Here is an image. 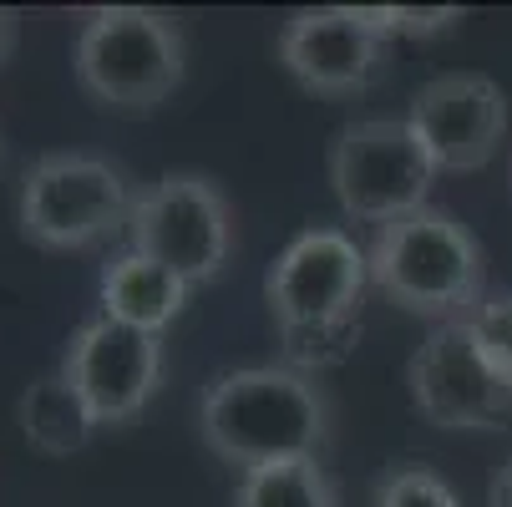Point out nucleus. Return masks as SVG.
<instances>
[{"label":"nucleus","instance_id":"nucleus-1","mask_svg":"<svg viewBox=\"0 0 512 507\" xmlns=\"http://www.w3.org/2000/svg\"><path fill=\"white\" fill-rule=\"evenodd\" d=\"M198 437L239 472L315 457L330 437V396L295 366L224 371L198 396Z\"/></svg>","mask_w":512,"mask_h":507},{"label":"nucleus","instance_id":"nucleus-3","mask_svg":"<svg viewBox=\"0 0 512 507\" xmlns=\"http://www.w3.org/2000/svg\"><path fill=\"white\" fill-rule=\"evenodd\" d=\"M365 259H371V284L406 315L447 325L467 320L487 300L482 244L447 208H421L376 229Z\"/></svg>","mask_w":512,"mask_h":507},{"label":"nucleus","instance_id":"nucleus-6","mask_svg":"<svg viewBox=\"0 0 512 507\" xmlns=\"http://www.w3.org/2000/svg\"><path fill=\"white\" fill-rule=\"evenodd\" d=\"M330 188L355 224H396L406 213L431 208L436 168L426 142L406 117H360L330 142Z\"/></svg>","mask_w":512,"mask_h":507},{"label":"nucleus","instance_id":"nucleus-12","mask_svg":"<svg viewBox=\"0 0 512 507\" xmlns=\"http://www.w3.org/2000/svg\"><path fill=\"white\" fill-rule=\"evenodd\" d=\"M193 295V284H183L173 269L153 264L148 254H117L107 269H102V315L132 325V330H148V335H163L183 305Z\"/></svg>","mask_w":512,"mask_h":507},{"label":"nucleus","instance_id":"nucleus-18","mask_svg":"<svg viewBox=\"0 0 512 507\" xmlns=\"http://www.w3.org/2000/svg\"><path fill=\"white\" fill-rule=\"evenodd\" d=\"M487 507H512V457L492 472V487H487Z\"/></svg>","mask_w":512,"mask_h":507},{"label":"nucleus","instance_id":"nucleus-9","mask_svg":"<svg viewBox=\"0 0 512 507\" xmlns=\"http://www.w3.org/2000/svg\"><path fill=\"white\" fill-rule=\"evenodd\" d=\"M61 376L82 391L97 426H127L148 411L153 391L163 386V335L97 315L71 330Z\"/></svg>","mask_w":512,"mask_h":507},{"label":"nucleus","instance_id":"nucleus-11","mask_svg":"<svg viewBox=\"0 0 512 507\" xmlns=\"http://www.w3.org/2000/svg\"><path fill=\"white\" fill-rule=\"evenodd\" d=\"M406 122L442 173H477L507 137V97L482 71H447L411 97Z\"/></svg>","mask_w":512,"mask_h":507},{"label":"nucleus","instance_id":"nucleus-19","mask_svg":"<svg viewBox=\"0 0 512 507\" xmlns=\"http://www.w3.org/2000/svg\"><path fill=\"white\" fill-rule=\"evenodd\" d=\"M11 51H16V11L0 6V66L11 61Z\"/></svg>","mask_w":512,"mask_h":507},{"label":"nucleus","instance_id":"nucleus-7","mask_svg":"<svg viewBox=\"0 0 512 507\" xmlns=\"http://www.w3.org/2000/svg\"><path fill=\"white\" fill-rule=\"evenodd\" d=\"M127 239L183 284H213L234 259V203L203 173H163L132 203Z\"/></svg>","mask_w":512,"mask_h":507},{"label":"nucleus","instance_id":"nucleus-10","mask_svg":"<svg viewBox=\"0 0 512 507\" xmlns=\"http://www.w3.org/2000/svg\"><path fill=\"white\" fill-rule=\"evenodd\" d=\"M279 66L295 77L305 92L340 102L376 82L386 36L371 26L365 6H320V11H295L279 26Z\"/></svg>","mask_w":512,"mask_h":507},{"label":"nucleus","instance_id":"nucleus-16","mask_svg":"<svg viewBox=\"0 0 512 507\" xmlns=\"http://www.w3.org/2000/svg\"><path fill=\"white\" fill-rule=\"evenodd\" d=\"M371 11V26L391 41V36H442L457 21H467L462 6H365Z\"/></svg>","mask_w":512,"mask_h":507},{"label":"nucleus","instance_id":"nucleus-2","mask_svg":"<svg viewBox=\"0 0 512 507\" xmlns=\"http://www.w3.org/2000/svg\"><path fill=\"white\" fill-rule=\"evenodd\" d=\"M371 289V259L340 229H305L284 244L264 274V305L284 340L289 366H325L360 335V300Z\"/></svg>","mask_w":512,"mask_h":507},{"label":"nucleus","instance_id":"nucleus-13","mask_svg":"<svg viewBox=\"0 0 512 507\" xmlns=\"http://www.w3.org/2000/svg\"><path fill=\"white\" fill-rule=\"evenodd\" d=\"M16 426L41 457H71V452H82L92 442L97 416H92V406L82 401L77 386H71L61 371H51V376H36L21 391Z\"/></svg>","mask_w":512,"mask_h":507},{"label":"nucleus","instance_id":"nucleus-17","mask_svg":"<svg viewBox=\"0 0 512 507\" xmlns=\"http://www.w3.org/2000/svg\"><path fill=\"white\" fill-rule=\"evenodd\" d=\"M467 325L477 330V340L487 345V355L512 376V295H487L467 315Z\"/></svg>","mask_w":512,"mask_h":507},{"label":"nucleus","instance_id":"nucleus-14","mask_svg":"<svg viewBox=\"0 0 512 507\" xmlns=\"http://www.w3.org/2000/svg\"><path fill=\"white\" fill-rule=\"evenodd\" d=\"M229 507H340V487L320 467V457H295L239 472Z\"/></svg>","mask_w":512,"mask_h":507},{"label":"nucleus","instance_id":"nucleus-15","mask_svg":"<svg viewBox=\"0 0 512 507\" xmlns=\"http://www.w3.org/2000/svg\"><path fill=\"white\" fill-rule=\"evenodd\" d=\"M376 507H462L457 492L426 472V467H396L376 482Z\"/></svg>","mask_w":512,"mask_h":507},{"label":"nucleus","instance_id":"nucleus-8","mask_svg":"<svg viewBox=\"0 0 512 507\" xmlns=\"http://www.w3.org/2000/svg\"><path fill=\"white\" fill-rule=\"evenodd\" d=\"M416 411L442 431H502L512 426V376L487 355L467 320L431 325L406 360Z\"/></svg>","mask_w":512,"mask_h":507},{"label":"nucleus","instance_id":"nucleus-20","mask_svg":"<svg viewBox=\"0 0 512 507\" xmlns=\"http://www.w3.org/2000/svg\"><path fill=\"white\" fill-rule=\"evenodd\" d=\"M507 183H512V168H507Z\"/></svg>","mask_w":512,"mask_h":507},{"label":"nucleus","instance_id":"nucleus-4","mask_svg":"<svg viewBox=\"0 0 512 507\" xmlns=\"http://www.w3.org/2000/svg\"><path fill=\"white\" fill-rule=\"evenodd\" d=\"M82 92L107 112H153L163 107L188 71V36L173 16L142 6L87 11L71 51Z\"/></svg>","mask_w":512,"mask_h":507},{"label":"nucleus","instance_id":"nucleus-5","mask_svg":"<svg viewBox=\"0 0 512 507\" xmlns=\"http://www.w3.org/2000/svg\"><path fill=\"white\" fill-rule=\"evenodd\" d=\"M132 183L97 153H46L26 168L16 193V224L36 249L82 254L132 224Z\"/></svg>","mask_w":512,"mask_h":507}]
</instances>
